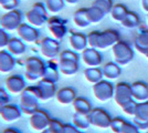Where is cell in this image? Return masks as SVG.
Here are the masks:
<instances>
[{"mask_svg":"<svg viewBox=\"0 0 148 133\" xmlns=\"http://www.w3.org/2000/svg\"><path fill=\"white\" fill-rule=\"evenodd\" d=\"M121 40L119 32L114 29H106L104 31L94 30L87 33V43L90 48L97 50H107Z\"/></svg>","mask_w":148,"mask_h":133,"instance_id":"6da1fadb","label":"cell"},{"mask_svg":"<svg viewBox=\"0 0 148 133\" xmlns=\"http://www.w3.org/2000/svg\"><path fill=\"white\" fill-rule=\"evenodd\" d=\"M79 61H80V56L77 54L76 51L70 50V49L61 51L58 58L60 73L66 76H74L80 69Z\"/></svg>","mask_w":148,"mask_h":133,"instance_id":"7a4b0ae2","label":"cell"},{"mask_svg":"<svg viewBox=\"0 0 148 133\" xmlns=\"http://www.w3.org/2000/svg\"><path fill=\"white\" fill-rule=\"evenodd\" d=\"M47 62L42 58L31 56L25 61V76L31 82H37L44 76Z\"/></svg>","mask_w":148,"mask_h":133,"instance_id":"3957f363","label":"cell"},{"mask_svg":"<svg viewBox=\"0 0 148 133\" xmlns=\"http://www.w3.org/2000/svg\"><path fill=\"white\" fill-rule=\"evenodd\" d=\"M40 98L38 95V92L36 90L34 84L33 85H28L25 89V91L20 94V104L19 107L21 109L22 113L27 114L30 116L31 114H33L39 107V103H40Z\"/></svg>","mask_w":148,"mask_h":133,"instance_id":"277c9868","label":"cell"},{"mask_svg":"<svg viewBox=\"0 0 148 133\" xmlns=\"http://www.w3.org/2000/svg\"><path fill=\"white\" fill-rule=\"evenodd\" d=\"M48 9L43 2H36L33 3L30 9L25 13V19L27 22L31 25H34L37 28H40L47 23L49 19L48 17Z\"/></svg>","mask_w":148,"mask_h":133,"instance_id":"5b68a950","label":"cell"},{"mask_svg":"<svg viewBox=\"0 0 148 133\" xmlns=\"http://www.w3.org/2000/svg\"><path fill=\"white\" fill-rule=\"evenodd\" d=\"M112 54L114 61L121 67L127 65L134 59V50L130 44L123 40H119L117 43L112 47Z\"/></svg>","mask_w":148,"mask_h":133,"instance_id":"8992f818","label":"cell"},{"mask_svg":"<svg viewBox=\"0 0 148 133\" xmlns=\"http://www.w3.org/2000/svg\"><path fill=\"white\" fill-rule=\"evenodd\" d=\"M25 19V14L21 10L14 9L3 13L0 18V28L5 29L6 31H17Z\"/></svg>","mask_w":148,"mask_h":133,"instance_id":"52a82bcc","label":"cell"},{"mask_svg":"<svg viewBox=\"0 0 148 133\" xmlns=\"http://www.w3.org/2000/svg\"><path fill=\"white\" fill-rule=\"evenodd\" d=\"M114 90L115 85L112 81L103 79L99 82L93 84V95L99 102H107L114 98Z\"/></svg>","mask_w":148,"mask_h":133,"instance_id":"ba28073f","label":"cell"},{"mask_svg":"<svg viewBox=\"0 0 148 133\" xmlns=\"http://www.w3.org/2000/svg\"><path fill=\"white\" fill-rule=\"evenodd\" d=\"M40 53L41 56L47 58L48 60H52L59 58V54L61 53V44L60 41L54 39L53 37H44L40 41Z\"/></svg>","mask_w":148,"mask_h":133,"instance_id":"9c48e42d","label":"cell"},{"mask_svg":"<svg viewBox=\"0 0 148 133\" xmlns=\"http://www.w3.org/2000/svg\"><path fill=\"white\" fill-rule=\"evenodd\" d=\"M88 119L92 127H95L101 130H105L111 127V114L103 108H93L88 114Z\"/></svg>","mask_w":148,"mask_h":133,"instance_id":"30bf717a","label":"cell"},{"mask_svg":"<svg viewBox=\"0 0 148 133\" xmlns=\"http://www.w3.org/2000/svg\"><path fill=\"white\" fill-rule=\"evenodd\" d=\"M114 101L121 109L133 101V94H132V85L127 82H118L115 84L114 90Z\"/></svg>","mask_w":148,"mask_h":133,"instance_id":"8fae6325","label":"cell"},{"mask_svg":"<svg viewBox=\"0 0 148 133\" xmlns=\"http://www.w3.org/2000/svg\"><path fill=\"white\" fill-rule=\"evenodd\" d=\"M66 20L59 17V16H52L50 17L48 21H47V25H48V29H49L50 33L52 34V37L56 40H62L64 38L69 32V29L66 27Z\"/></svg>","mask_w":148,"mask_h":133,"instance_id":"7c38bea8","label":"cell"},{"mask_svg":"<svg viewBox=\"0 0 148 133\" xmlns=\"http://www.w3.org/2000/svg\"><path fill=\"white\" fill-rule=\"evenodd\" d=\"M51 119L52 118H51V115H50V113L47 110L39 108L34 113L30 115L29 123H30V127L34 131L42 132L43 130L48 129Z\"/></svg>","mask_w":148,"mask_h":133,"instance_id":"4fadbf2b","label":"cell"},{"mask_svg":"<svg viewBox=\"0 0 148 133\" xmlns=\"http://www.w3.org/2000/svg\"><path fill=\"white\" fill-rule=\"evenodd\" d=\"M34 87L41 101H48L52 98H56V91H58L56 82H52L45 78H42L37 81Z\"/></svg>","mask_w":148,"mask_h":133,"instance_id":"5bb4252c","label":"cell"},{"mask_svg":"<svg viewBox=\"0 0 148 133\" xmlns=\"http://www.w3.org/2000/svg\"><path fill=\"white\" fill-rule=\"evenodd\" d=\"M5 87L6 90L11 93V94H21L25 89L28 87L27 85V79L25 76L18 74V73H14L9 76L5 81Z\"/></svg>","mask_w":148,"mask_h":133,"instance_id":"9a60e30c","label":"cell"},{"mask_svg":"<svg viewBox=\"0 0 148 133\" xmlns=\"http://www.w3.org/2000/svg\"><path fill=\"white\" fill-rule=\"evenodd\" d=\"M18 37L27 43H38L40 39L39 28L29 25L28 22H22L17 30Z\"/></svg>","mask_w":148,"mask_h":133,"instance_id":"2e32d148","label":"cell"},{"mask_svg":"<svg viewBox=\"0 0 148 133\" xmlns=\"http://www.w3.org/2000/svg\"><path fill=\"white\" fill-rule=\"evenodd\" d=\"M81 59L87 68L99 67L103 63V56H102L101 51L94 49V48H90V47H87L85 50L82 51Z\"/></svg>","mask_w":148,"mask_h":133,"instance_id":"e0dca14e","label":"cell"},{"mask_svg":"<svg viewBox=\"0 0 148 133\" xmlns=\"http://www.w3.org/2000/svg\"><path fill=\"white\" fill-rule=\"evenodd\" d=\"M69 43L72 50L76 52H82L88 47L87 34L79 31H70L69 32Z\"/></svg>","mask_w":148,"mask_h":133,"instance_id":"ac0fdd59","label":"cell"},{"mask_svg":"<svg viewBox=\"0 0 148 133\" xmlns=\"http://www.w3.org/2000/svg\"><path fill=\"white\" fill-rule=\"evenodd\" d=\"M17 64L16 57L10 53L7 49L0 50V72L1 73H10Z\"/></svg>","mask_w":148,"mask_h":133,"instance_id":"d6986e66","label":"cell"},{"mask_svg":"<svg viewBox=\"0 0 148 133\" xmlns=\"http://www.w3.org/2000/svg\"><path fill=\"white\" fill-rule=\"evenodd\" d=\"M22 114L23 113L19 105L14 104V103H7L2 109L0 116L5 122H14L18 119H20Z\"/></svg>","mask_w":148,"mask_h":133,"instance_id":"ffe728a7","label":"cell"},{"mask_svg":"<svg viewBox=\"0 0 148 133\" xmlns=\"http://www.w3.org/2000/svg\"><path fill=\"white\" fill-rule=\"evenodd\" d=\"M76 96H77L76 95V90L74 88H72V87H63V88L59 89L56 91V99L60 104L68 105V104L73 103Z\"/></svg>","mask_w":148,"mask_h":133,"instance_id":"44dd1931","label":"cell"},{"mask_svg":"<svg viewBox=\"0 0 148 133\" xmlns=\"http://www.w3.org/2000/svg\"><path fill=\"white\" fill-rule=\"evenodd\" d=\"M132 94L136 102H145L148 100V83L144 81H136L132 83Z\"/></svg>","mask_w":148,"mask_h":133,"instance_id":"7402d4cb","label":"cell"},{"mask_svg":"<svg viewBox=\"0 0 148 133\" xmlns=\"http://www.w3.org/2000/svg\"><path fill=\"white\" fill-rule=\"evenodd\" d=\"M102 71H103V76L106 80H116L119 78L121 73H122V69H121V65H118L115 61H110V62H106V63L102 67Z\"/></svg>","mask_w":148,"mask_h":133,"instance_id":"603a6c76","label":"cell"},{"mask_svg":"<svg viewBox=\"0 0 148 133\" xmlns=\"http://www.w3.org/2000/svg\"><path fill=\"white\" fill-rule=\"evenodd\" d=\"M134 45L135 49L139 53L145 54V52L148 50V29L147 28H140L135 40H134Z\"/></svg>","mask_w":148,"mask_h":133,"instance_id":"cb8c5ba5","label":"cell"},{"mask_svg":"<svg viewBox=\"0 0 148 133\" xmlns=\"http://www.w3.org/2000/svg\"><path fill=\"white\" fill-rule=\"evenodd\" d=\"M7 50L10 53H12L14 57L22 56L27 51V45L23 40L19 38V37H12L10 38V41L7 45Z\"/></svg>","mask_w":148,"mask_h":133,"instance_id":"d4e9b609","label":"cell"},{"mask_svg":"<svg viewBox=\"0 0 148 133\" xmlns=\"http://www.w3.org/2000/svg\"><path fill=\"white\" fill-rule=\"evenodd\" d=\"M72 105H73L75 113L85 114V115H88L93 109L90 100L84 98V96H76L72 103Z\"/></svg>","mask_w":148,"mask_h":133,"instance_id":"484cf974","label":"cell"},{"mask_svg":"<svg viewBox=\"0 0 148 133\" xmlns=\"http://www.w3.org/2000/svg\"><path fill=\"white\" fill-rule=\"evenodd\" d=\"M45 79H48L52 82H58L60 79V70H59V63L58 61H54V59L49 60L47 62V67H45V72H44V76Z\"/></svg>","mask_w":148,"mask_h":133,"instance_id":"4316f807","label":"cell"},{"mask_svg":"<svg viewBox=\"0 0 148 133\" xmlns=\"http://www.w3.org/2000/svg\"><path fill=\"white\" fill-rule=\"evenodd\" d=\"M73 22L76 27H79L81 29L87 28L88 25H91L90 20L87 18L86 13V8H80L77 9L73 14Z\"/></svg>","mask_w":148,"mask_h":133,"instance_id":"83f0119b","label":"cell"},{"mask_svg":"<svg viewBox=\"0 0 148 133\" xmlns=\"http://www.w3.org/2000/svg\"><path fill=\"white\" fill-rule=\"evenodd\" d=\"M84 78L87 82L95 84V83L99 82L101 80H103V71L102 68L99 67H95V68H86L84 70Z\"/></svg>","mask_w":148,"mask_h":133,"instance_id":"f1b7e54d","label":"cell"},{"mask_svg":"<svg viewBox=\"0 0 148 133\" xmlns=\"http://www.w3.org/2000/svg\"><path fill=\"white\" fill-rule=\"evenodd\" d=\"M128 11H130V10L127 9V7L125 6V5H123V3H116V5L113 6L110 13H111L112 19L114 20V21L122 23L123 20L126 18Z\"/></svg>","mask_w":148,"mask_h":133,"instance_id":"f546056e","label":"cell"},{"mask_svg":"<svg viewBox=\"0 0 148 133\" xmlns=\"http://www.w3.org/2000/svg\"><path fill=\"white\" fill-rule=\"evenodd\" d=\"M86 13H87V18L90 20L91 25L92 23H99V22H101L102 20L104 19L105 14H106L102 9H99V7L94 6V5H92L91 7H87Z\"/></svg>","mask_w":148,"mask_h":133,"instance_id":"4dcf8cb0","label":"cell"},{"mask_svg":"<svg viewBox=\"0 0 148 133\" xmlns=\"http://www.w3.org/2000/svg\"><path fill=\"white\" fill-rule=\"evenodd\" d=\"M72 124L74 127H76L79 130H86L91 127V122L88 119V115L85 114H80V113H74L72 116Z\"/></svg>","mask_w":148,"mask_h":133,"instance_id":"1f68e13d","label":"cell"},{"mask_svg":"<svg viewBox=\"0 0 148 133\" xmlns=\"http://www.w3.org/2000/svg\"><path fill=\"white\" fill-rule=\"evenodd\" d=\"M140 25V18L135 11H128L126 18L123 20L122 25L127 29H135Z\"/></svg>","mask_w":148,"mask_h":133,"instance_id":"d6a6232c","label":"cell"},{"mask_svg":"<svg viewBox=\"0 0 148 133\" xmlns=\"http://www.w3.org/2000/svg\"><path fill=\"white\" fill-rule=\"evenodd\" d=\"M45 7L48 11L52 14H58L61 12L65 7V1L64 0H45Z\"/></svg>","mask_w":148,"mask_h":133,"instance_id":"836d02e7","label":"cell"},{"mask_svg":"<svg viewBox=\"0 0 148 133\" xmlns=\"http://www.w3.org/2000/svg\"><path fill=\"white\" fill-rule=\"evenodd\" d=\"M134 119L138 121H148V100L145 102L137 103Z\"/></svg>","mask_w":148,"mask_h":133,"instance_id":"e575fe53","label":"cell"},{"mask_svg":"<svg viewBox=\"0 0 148 133\" xmlns=\"http://www.w3.org/2000/svg\"><path fill=\"white\" fill-rule=\"evenodd\" d=\"M92 5L99 7V9H102L106 14L111 12L112 8L114 6L113 0H94L92 2Z\"/></svg>","mask_w":148,"mask_h":133,"instance_id":"d590c367","label":"cell"},{"mask_svg":"<svg viewBox=\"0 0 148 133\" xmlns=\"http://www.w3.org/2000/svg\"><path fill=\"white\" fill-rule=\"evenodd\" d=\"M126 120L121 118V116H116L114 119H112V123H111V129L114 133H122V130L124 127V124H125Z\"/></svg>","mask_w":148,"mask_h":133,"instance_id":"8d00e7d4","label":"cell"},{"mask_svg":"<svg viewBox=\"0 0 148 133\" xmlns=\"http://www.w3.org/2000/svg\"><path fill=\"white\" fill-rule=\"evenodd\" d=\"M63 127H64V123L61 120L56 119V118H52L51 121H50V124L49 127H48V129L52 133H62Z\"/></svg>","mask_w":148,"mask_h":133,"instance_id":"74e56055","label":"cell"},{"mask_svg":"<svg viewBox=\"0 0 148 133\" xmlns=\"http://www.w3.org/2000/svg\"><path fill=\"white\" fill-rule=\"evenodd\" d=\"M18 6L19 0H0V7L6 11L18 9Z\"/></svg>","mask_w":148,"mask_h":133,"instance_id":"f35d334b","label":"cell"},{"mask_svg":"<svg viewBox=\"0 0 148 133\" xmlns=\"http://www.w3.org/2000/svg\"><path fill=\"white\" fill-rule=\"evenodd\" d=\"M10 36L8 31H6L5 29L0 28V50H3V49H7V45L10 41Z\"/></svg>","mask_w":148,"mask_h":133,"instance_id":"ab89813d","label":"cell"},{"mask_svg":"<svg viewBox=\"0 0 148 133\" xmlns=\"http://www.w3.org/2000/svg\"><path fill=\"white\" fill-rule=\"evenodd\" d=\"M122 133H140V132H139L138 127H136L134 123L126 121L125 124H124L123 130H122Z\"/></svg>","mask_w":148,"mask_h":133,"instance_id":"60d3db41","label":"cell"},{"mask_svg":"<svg viewBox=\"0 0 148 133\" xmlns=\"http://www.w3.org/2000/svg\"><path fill=\"white\" fill-rule=\"evenodd\" d=\"M62 133H82V131L79 130L76 127H74L73 124H71V123H65Z\"/></svg>","mask_w":148,"mask_h":133,"instance_id":"b9f144b4","label":"cell"},{"mask_svg":"<svg viewBox=\"0 0 148 133\" xmlns=\"http://www.w3.org/2000/svg\"><path fill=\"white\" fill-rule=\"evenodd\" d=\"M0 100L5 102V103H10V96H9V92L6 89L0 88Z\"/></svg>","mask_w":148,"mask_h":133,"instance_id":"7bdbcfd3","label":"cell"},{"mask_svg":"<svg viewBox=\"0 0 148 133\" xmlns=\"http://www.w3.org/2000/svg\"><path fill=\"white\" fill-rule=\"evenodd\" d=\"M133 123L135 124L136 127H138V130L145 131L148 129V121H138V120H133Z\"/></svg>","mask_w":148,"mask_h":133,"instance_id":"ee69618b","label":"cell"},{"mask_svg":"<svg viewBox=\"0 0 148 133\" xmlns=\"http://www.w3.org/2000/svg\"><path fill=\"white\" fill-rule=\"evenodd\" d=\"M1 133H22V132H21L19 129H17V127H7V129H5Z\"/></svg>","mask_w":148,"mask_h":133,"instance_id":"f6af8a7d","label":"cell"},{"mask_svg":"<svg viewBox=\"0 0 148 133\" xmlns=\"http://www.w3.org/2000/svg\"><path fill=\"white\" fill-rule=\"evenodd\" d=\"M142 7L144 11H146L148 13V0H142Z\"/></svg>","mask_w":148,"mask_h":133,"instance_id":"bcb514c9","label":"cell"},{"mask_svg":"<svg viewBox=\"0 0 148 133\" xmlns=\"http://www.w3.org/2000/svg\"><path fill=\"white\" fill-rule=\"evenodd\" d=\"M65 1V3H68V5H75V3H77L80 0H64Z\"/></svg>","mask_w":148,"mask_h":133,"instance_id":"7dc6e473","label":"cell"},{"mask_svg":"<svg viewBox=\"0 0 148 133\" xmlns=\"http://www.w3.org/2000/svg\"><path fill=\"white\" fill-rule=\"evenodd\" d=\"M5 105H6V103L2 101V100H0V113H1V111H2V109H3Z\"/></svg>","mask_w":148,"mask_h":133,"instance_id":"c3c4849f","label":"cell"},{"mask_svg":"<svg viewBox=\"0 0 148 133\" xmlns=\"http://www.w3.org/2000/svg\"><path fill=\"white\" fill-rule=\"evenodd\" d=\"M40 133H52V132H51V131H50L49 129H45V130H43V131H42V132H40Z\"/></svg>","mask_w":148,"mask_h":133,"instance_id":"681fc988","label":"cell"},{"mask_svg":"<svg viewBox=\"0 0 148 133\" xmlns=\"http://www.w3.org/2000/svg\"><path fill=\"white\" fill-rule=\"evenodd\" d=\"M144 56H145V57H146L148 59V50L146 51V52H145V54H144Z\"/></svg>","mask_w":148,"mask_h":133,"instance_id":"f907efd6","label":"cell"},{"mask_svg":"<svg viewBox=\"0 0 148 133\" xmlns=\"http://www.w3.org/2000/svg\"><path fill=\"white\" fill-rule=\"evenodd\" d=\"M147 21H148V13H147Z\"/></svg>","mask_w":148,"mask_h":133,"instance_id":"816d5d0a","label":"cell"},{"mask_svg":"<svg viewBox=\"0 0 148 133\" xmlns=\"http://www.w3.org/2000/svg\"><path fill=\"white\" fill-rule=\"evenodd\" d=\"M147 133H148V132H147Z\"/></svg>","mask_w":148,"mask_h":133,"instance_id":"f5cc1de1","label":"cell"}]
</instances>
